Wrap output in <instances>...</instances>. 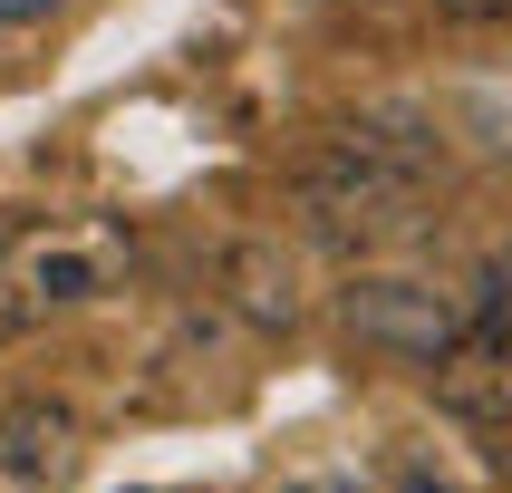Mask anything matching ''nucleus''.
Here are the masks:
<instances>
[{
	"instance_id": "nucleus-11",
	"label": "nucleus",
	"mask_w": 512,
	"mask_h": 493,
	"mask_svg": "<svg viewBox=\"0 0 512 493\" xmlns=\"http://www.w3.org/2000/svg\"><path fill=\"white\" fill-rule=\"evenodd\" d=\"M39 10H58V0H0V29H20V20H39Z\"/></svg>"
},
{
	"instance_id": "nucleus-3",
	"label": "nucleus",
	"mask_w": 512,
	"mask_h": 493,
	"mask_svg": "<svg viewBox=\"0 0 512 493\" xmlns=\"http://www.w3.org/2000/svg\"><path fill=\"white\" fill-rule=\"evenodd\" d=\"M116 271H126L116 232H39V242H10L0 252V339H29L49 310L107 300Z\"/></svg>"
},
{
	"instance_id": "nucleus-9",
	"label": "nucleus",
	"mask_w": 512,
	"mask_h": 493,
	"mask_svg": "<svg viewBox=\"0 0 512 493\" xmlns=\"http://www.w3.org/2000/svg\"><path fill=\"white\" fill-rule=\"evenodd\" d=\"M397 493H464V484H455V474H426V464L406 455V464H397Z\"/></svg>"
},
{
	"instance_id": "nucleus-10",
	"label": "nucleus",
	"mask_w": 512,
	"mask_h": 493,
	"mask_svg": "<svg viewBox=\"0 0 512 493\" xmlns=\"http://www.w3.org/2000/svg\"><path fill=\"white\" fill-rule=\"evenodd\" d=\"M281 493H368L358 474H300V484H281Z\"/></svg>"
},
{
	"instance_id": "nucleus-1",
	"label": "nucleus",
	"mask_w": 512,
	"mask_h": 493,
	"mask_svg": "<svg viewBox=\"0 0 512 493\" xmlns=\"http://www.w3.org/2000/svg\"><path fill=\"white\" fill-rule=\"evenodd\" d=\"M426 165H406V155H387V145L368 136H329L310 155V165L290 174V203H300V223H310V242H329V252H387V242H406V232L426 223Z\"/></svg>"
},
{
	"instance_id": "nucleus-8",
	"label": "nucleus",
	"mask_w": 512,
	"mask_h": 493,
	"mask_svg": "<svg viewBox=\"0 0 512 493\" xmlns=\"http://www.w3.org/2000/svg\"><path fill=\"white\" fill-rule=\"evenodd\" d=\"M435 20H455V29H493V20H512V0H435Z\"/></svg>"
},
{
	"instance_id": "nucleus-6",
	"label": "nucleus",
	"mask_w": 512,
	"mask_h": 493,
	"mask_svg": "<svg viewBox=\"0 0 512 493\" xmlns=\"http://www.w3.org/2000/svg\"><path fill=\"white\" fill-rule=\"evenodd\" d=\"M223 290L252 329H290L300 319V271L281 261V242H232L223 252Z\"/></svg>"
},
{
	"instance_id": "nucleus-5",
	"label": "nucleus",
	"mask_w": 512,
	"mask_h": 493,
	"mask_svg": "<svg viewBox=\"0 0 512 493\" xmlns=\"http://www.w3.org/2000/svg\"><path fill=\"white\" fill-rule=\"evenodd\" d=\"M78 474V416L58 397L0 406V493H58Z\"/></svg>"
},
{
	"instance_id": "nucleus-2",
	"label": "nucleus",
	"mask_w": 512,
	"mask_h": 493,
	"mask_svg": "<svg viewBox=\"0 0 512 493\" xmlns=\"http://www.w3.org/2000/svg\"><path fill=\"white\" fill-rule=\"evenodd\" d=\"M464 319H474V300H455L445 281H416V271H348L339 290L348 339L377 348V358H416V368H435L464 339Z\"/></svg>"
},
{
	"instance_id": "nucleus-12",
	"label": "nucleus",
	"mask_w": 512,
	"mask_h": 493,
	"mask_svg": "<svg viewBox=\"0 0 512 493\" xmlns=\"http://www.w3.org/2000/svg\"><path fill=\"white\" fill-rule=\"evenodd\" d=\"M0 252H10V223H0Z\"/></svg>"
},
{
	"instance_id": "nucleus-7",
	"label": "nucleus",
	"mask_w": 512,
	"mask_h": 493,
	"mask_svg": "<svg viewBox=\"0 0 512 493\" xmlns=\"http://www.w3.org/2000/svg\"><path fill=\"white\" fill-rule=\"evenodd\" d=\"M474 319L512 329V242H503V252H484V271H474Z\"/></svg>"
},
{
	"instance_id": "nucleus-4",
	"label": "nucleus",
	"mask_w": 512,
	"mask_h": 493,
	"mask_svg": "<svg viewBox=\"0 0 512 493\" xmlns=\"http://www.w3.org/2000/svg\"><path fill=\"white\" fill-rule=\"evenodd\" d=\"M435 406L455 426H484V435H512V329L493 319H464V339L435 358Z\"/></svg>"
}]
</instances>
